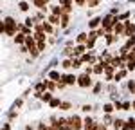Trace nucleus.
<instances>
[{
    "instance_id": "de8ad7c7",
    "label": "nucleus",
    "mask_w": 135,
    "mask_h": 130,
    "mask_svg": "<svg viewBox=\"0 0 135 130\" xmlns=\"http://www.w3.org/2000/svg\"><path fill=\"white\" fill-rule=\"evenodd\" d=\"M31 2H32V0H31Z\"/></svg>"
},
{
    "instance_id": "2f4dec72",
    "label": "nucleus",
    "mask_w": 135,
    "mask_h": 130,
    "mask_svg": "<svg viewBox=\"0 0 135 130\" xmlns=\"http://www.w3.org/2000/svg\"><path fill=\"white\" fill-rule=\"evenodd\" d=\"M60 108H61V110H70V108H72V105H70L69 101H63V103H61V107H60Z\"/></svg>"
},
{
    "instance_id": "b1692460",
    "label": "nucleus",
    "mask_w": 135,
    "mask_h": 130,
    "mask_svg": "<svg viewBox=\"0 0 135 130\" xmlns=\"http://www.w3.org/2000/svg\"><path fill=\"white\" fill-rule=\"evenodd\" d=\"M49 105H51L52 108H56V107H61V101H60L58 98H52L51 101H49Z\"/></svg>"
},
{
    "instance_id": "f3484780",
    "label": "nucleus",
    "mask_w": 135,
    "mask_h": 130,
    "mask_svg": "<svg viewBox=\"0 0 135 130\" xmlns=\"http://www.w3.org/2000/svg\"><path fill=\"white\" fill-rule=\"evenodd\" d=\"M49 80H52V81H60V80H61V74H60L58 71H51V72H49Z\"/></svg>"
},
{
    "instance_id": "a19ab883",
    "label": "nucleus",
    "mask_w": 135,
    "mask_h": 130,
    "mask_svg": "<svg viewBox=\"0 0 135 130\" xmlns=\"http://www.w3.org/2000/svg\"><path fill=\"white\" fill-rule=\"evenodd\" d=\"M90 110H92L90 105H85V107H83V112H90Z\"/></svg>"
},
{
    "instance_id": "ddd939ff",
    "label": "nucleus",
    "mask_w": 135,
    "mask_h": 130,
    "mask_svg": "<svg viewBox=\"0 0 135 130\" xmlns=\"http://www.w3.org/2000/svg\"><path fill=\"white\" fill-rule=\"evenodd\" d=\"M69 24H70V15H61L60 27H61V29H65V27H69Z\"/></svg>"
},
{
    "instance_id": "20e7f679",
    "label": "nucleus",
    "mask_w": 135,
    "mask_h": 130,
    "mask_svg": "<svg viewBox=\"0 0 135 130\" xmlns=\"http://www.w3.org/2000/svg\"><path fill=\"white\" fill-rule=\"evenodd\" d=\"M32 6H34L36 9L47 11L49 9V0H32Z\"/></svg>"
},
{
    "instance_id": "bb28decb",
    "label": "nucleus",
    "mask_w": 135,
    "mask_h": 130,
    "mask_svg": "<svg viewBox=\"0 0 135 130\" xmlns=\"http://www.w3.org/2000/svg\"><path fill=\"white\" fill-rule=\"evenodd\" d=\"M74 6H78V7H85V6H88V0H74Z\"/></svg>"
},
{
    "instance_id": "dca6fc26",
    "label": "nucleus",
    "mask_w": 135,
    "mask_h": 130,
    "mask_svg": "<svg viewBox=\"0 0 135 130\" xmlns=\"http://www.w3.org/2000/svg\"><path fill=\"white\" fill-rule=\"evenodd\" d=\"M123 63H124V60H123L121 56H117V58L112 60V65H114L115 69H123Z\"/></svg>"
},
{
    "instance_id": "c03bdc74",
    "label": "nucleus",
    "mask_w": 135,
    "mask_h": 130,
    "mask_svg": "<svg viewBox=\"0 0 135 130\" xmlns=\"http://www.w3.org/2000/svg\"><path fill=\"white\" fill-rule=\"evenodd\" d=\"M132 108H133V110H135V101H133V103H132Z\"/></svg>"
},
{
    "instance_id": "9d476101",
    "label": "nucleus",
    "mask_w": 135,
    "mask_h": 130,
    "mask_svg": "<svg viewBox=\"0 0 135 130\" xmlns=\"http://www.w3.org/2000/svg\"><path fill=\"white\" fill-rule=\"evenodd\" d=\"M47 20L51 22L52 25H60V22H61V16H60V15H54V13H51V15L47 16Z\"/></svg>"
},
{
    "instance_id": "0eeeda50",
    "label": "nucleus",
    "mask_w": 135,
    "mask_h": 130,
    "mask_svg": "<svg viewBox=\"0 0 135 130\" xmlns=\"http://www.w3.org/2000/svg\"><path fill=\"white\" fill-rule=\"evenodd\" d=\"M61 80L67 83V85H74V83H78V78H76L74 74H63Z\"/></svg>"
},
{
    "instance_id": "f704fd0d",
    "label": "nucleus",
    "mask_w": 135,
    "mask_h": 130,
    "mask_svg": "<svg viewBox=\"0 0 135 130\" xmlns=\"http://www.w3.org/2000/svg\"><path fill=\"white\" fill-rule=\"evenodd\" d=\"M60 6H74V0H60Z\"/></svg>"
},
{
    "instance_id": "c756f323",
    "label": "nucleus",
    "mask_w": 135,
    "mask_h": 130,
    "mask_svg": "<svg viewBox=\"0 0 135 130\" xmlns=\"http://www.w3.org/2000/svg\"><path fill=\"white\" fill-rule=\"evenodd\" d=\"M128 90H130L132 94H135V81H133V80L128 81Z\"/></svg>"
},
{
    "instance_id": "393cba45",
    "label": "nucleus",
    "mask_w": 135,
    "mask_h": 130,
    "mask_svg": "<svg viewBox=\"0 0 135 130\" xmlns=\"http://www.w3.org/2000/svg\"><path fill=\"white\" fill-rule=\"evenodd\" d=\"M40 98H42V101H45V103H49V101L52 99V94H51V92H43V94H42Z\"/></svg>"
},
{
    "instance_id": "39448f33",
    "label": "nucleus",
    "mask_w": 135,
    "mask_h": 130,
    "mask_svg": "<svg viewBox=\"0 0 135 130\" xmlns=\"http://www.w3.org/2000/svg\"><path fill=\"white\" fill-rule=\"evenodd\" d=\"M101 22H103L101 16H94V18H90V20H88V29H97V27H101Z\"/></svg>"
},
{
    "instance_id": "2eb2a0df",
    "label": "nucleus",
    "mask_w": 135,
    "mask_h": 130,
    "mask_svg": "<svg viewBox=\"0 0 135 130\" xmlns=\"http://www.w3.org/2000/svg\"><path fill=\"white\" fill-rule=\"evenodd\" d=\"M49 9H51V13H54V15H60V16L63 15V6H60V4H58V6H49Z\"/></svg>"
},
{
    "instance_id": "7ed1b4c3",
    "label": "nucleus",
    "mask_w": 135,
    "mask_h": 130,
    "mask_svg": "<svg viewBox=\"0 0 135 130\" xmlns=\"http://www.w3.org/2000/svg\"><path fill=\"white\" fill-rule=\"evenodd\" d=\"M69 123L74 127V130H81L85 125V121H81V118L79 116H72V118H69Z\"/></svg>"
},
{
    "instance_id": "9b49d317",
    "label": "nucleus",
    "mask_w": 135,
    "mask_h": 130,
    "mask_svg": "<svg viewBox=\"0 0 135 130\" xmlns=\"http://www.w3.org/2000/svg\"><path fill=\"white\" fill-rule=\"evenodd\" d=\"M25 40H27V34H23V32H18L15 36V43H18V45H25Z\"/></svg>"
},
{
    "instance_id": "e433bc0d",
    "label": "nucleus",
    "mask_w": 135,
    "mask_h": 130,
    "mask_svg": "<svg viewBox=\"0 0 135 130\" xmlns=\"http://www.w3.org/2000/svg\"><path fill=\"white\" fill-rule=\"evenodd\" d=\"M110 123H114V121H112V116L106 114V116H104V125H110Z\"/></svg>"
},
{
    "instance_id": "a211bd4d",
    "label": "nucleus",
    "mask_w": 135,
    "mask_h": 130,
    "mask_svg": "<svg viewBox=\"0 0 135 130\" xmlns=\"http://www.w3.org/2000/svg\"><path fill=\"white\" fill-rule=\"evenodd\" d=\"M126 72H128V69H121V71H119V72L114 76V81H121V80L126 76Z\"/></svg>"
},
{
    "instance_id": "f257e3e1",
    "label": "nucleus",
    "mask_w": 135,
    "mask_h": 130,
    "mask_svg": "<svg viewBox=\"0 0 135 130\" xmlns=\"http://www.w3.org/2000/svg\"><path fill=\"white\" fill-rule=\"evenodd\" d=\"M4 25H6V36H16V31H18V22L15 20L13 16H6L4 18Z\"/></svg>"
},
{
    "instance_id": "58836bf2",
    "label": "nucleus",
    "mask_w": 135,
    "mask_h": 130,
    "mask_svg": "<svg viewBox=\"0 0 135 130\" xmlns=\"http://www.w3.org/2000/svg\"><path fill=\"white\" fill-rule=\"evenodd\" d=\"M92 72H94V67H90V65L85 67V74H92Z\"/></svg>"
},
{
    "instance_id": "a878e982",
    "label": "nucleus",
    "mask_w": 135,
    "mask_h": 130,
    "mask_svg": "<svg viewBox=\"0 0 135 130\" xmlns=\"http://www.w3.org/2000/svg\"><path fill=\"white\" fill-rule=\"evenodd\" d=\"M114 108H115V105H110V103H106V105L103 107V110L106 112V114H112V112H114Z\"/></svg>"
},
{
    "instance_id": "4c0bfd02",
    "label": "nucleus",
    "mask_w": 135,
    "mask_h": 130,
    "mask_svg": "<svg viewBox=\"0 0 135 130\" xmlns=\"http://www.w3.org/2000/svg\"><path fill=\"white\" fill-rule=\"evenodd\" d=\"M36 45H38L40 53H42V51H45V42H36Z\"/></svg>"
},
{
    "instance_id": "cd10ccee",
    "label": "nucleus",
    "mask_w": 135,
    "mask_h": 130,
    "mask_svg": "<svg viewBox=\"0 0 135 130\" xmlns=\"http://www.w3.org/2000/svg\"><path fill=\"white\" fill-rule=\"evenodd\" d=\"M61 67L63 69H72V60H63Z\"/></svg>"
},
{
    "instance_id": "5701e85b",
    "label": "nucleus",
    "mask_w": 135,
    "mask_h": 130,
    "mask_svg": "<svg viewBox=\"0 0 135 130\" xmlns=\"http://www.w3.org/2000/svg\"><path fill=\"white\" fill-rule=\"evenodd\" d=\"M45 38H47L45 32H34V40L36 42H45Z\"/></svg>"
},
{
    "instance_id": "37998d69",
    "label": "nucleus",
    "mask_w": 135,
    "mask_h": 130,
    "mask_svg": "<svg viewBox=\"0 0 135 130\" xmlns=\"http://www.w3.org/2000/svg\"><path fill=\"white\" fill-rule=\"evenodd\" d=\"M25 130H34V128H31V127H29V125H27V127H25Z\"/></svg>"
},
{
    "instance_id": "4be33fe9",
    "label": "nucleus",
    "mask_w": 135,
    "mask_h": 130,
    "mask_svg": "<svg viewBox=\"0 0 135 130\" xmlns=\"http://www.w3.org/2000/svg\"><path fill=\"white\" fill-rule=\"evenodd\" d=\"M85 130H99V125H97L95 121H92V123H86V125H85Z\"/></svg>"
},
{
    "instance_id": "1a4fd4ad",
    "label": "nucleus",
    "mask_w": 135,
    "mask_h": 130,
    "mask_svg": "<svg viewBox=\"0 0 135 130\" xmlns=\"http://www.w3.org/2000/svg\"><path fill=\"white\" fill-rule=\"evenodd\" d=\"M85 51H86V45H85V43H78V45L74 47V54H76V56H83Z\"/></svg>"
},
{
    "instance_id": "aec40b11",
    "label": "nucleus",
    "mask_w": 135,
    "mask_h": 130,
    "mask_svg": "<svg viewBox=\"0 0 135 130\" xmlns=\"http://www.w3.org/2000/svg\"><path fill=\"white\" fill-rule=\"evenodd\" d=\"M36 18H34V16H27V18H25V22H23V24H25V25H27V27H31V29H34V24H36Z\"/></svg>"
},
{
    "instance_id": "423d86ee",
    "label": "nucleus",
    "mask_w": 135,
    "mask_h": 130,
    "mask_svg": "<svg viewBox=\"0 0 135 130\" xmlns=\"http://www.w3.org/2000/svg\"><path fill=\"white\" fill-rule=\"evenodd\" d=\"M114 71H115V67L112 63H106L104 65V74H106V80H114Z\"/></svg>"
},
{
    "instance_id": "79ce46f5",
    "label": "nucleus",
    "mask_w": 135,
    "mask_h": 130,
    "mask_svg": "<svg viewBox=\"0 0 135 130\" xmlns=\"http://www.w3.org/2000/svg\"><path fill=\"white\" fill-rule=\"evenodd\" d=\"M99 130H106V125H104V123H103V125H99Z\"/></svg>"
},
{
    "instance_id": "473e14b6",
    "label": "nucleus",
    "mask_w": 135,
    "mask_h": 130,
    "mask_svg": "<svg viewBox=\"0 0 135 130\" xmlns=\"http://www.w3.org/2000/svg\"><path fill=\"white\" fill-rule=\"evenodd\" d=\"M101 4V0H88V7H97Z\"/></svg>"
},
{
    "instance_id": "a18cd8bd",
    "label": "nucleus",
    "mask_w": 135,
    "mask_h": 130,
    "mask_svg": "<svg viewBox=\"0 0 135 130\" xmlns=\"http://www.w3.org/2000/svg\"><path fill=\"white\" fill-rule=\"evenodd\" d=\"M133 130H135V118H133Z\"/></svg>"
},
{
    "instance_id": "4468645a",
    "label": "nucleus",
    "mask_w": 135,
    "mask_h": 130,
    "mask_svg": "<svg viewBox=\"0 0 135 130\" xmlns=\"http://www.w3.org/2000/svg\"><path fill=\"white\" fill-rule=\"evenodd\" d=\"M76 42H78V43H85V45H86V42H88V34H86V32H79V34L76 36Z\"/></svg>"
},
{
    "instance_id": "7c9ffc66",
    "label": "nucleus",
    "mask_w": 135,
    "mask_h": 130,
    "mask_svg": "<svg viewBox=\"0 0 135 130\" xmlns=\"http://www.w3.org/2000/svg\"><path fill=\"white\" fill-rule=\"evenodd\" d=\"M56 87H58V81H47V89L49 90H54Z\"/></svg>"
},
{
    "instance_id": "f03ea898",
    "label": "nucleus",
    "mask_w": 135,
    "mask_h": 130,
    "mask_svg": "<svg viewBox=\"0 0 135 130\" xmlns=\"http://www.w3.org/2000/svg\"><path fill=\"white\" fill-rule=\"evenodd\" d=\"M78 85L81 87V89H88V87L92 85V80H90V74H81L78 78Z\"/></svg>"
},
{
    "instance_id": "6e6552de",
    "label": "nucleus",
    "mask_w": 135,
    "mask_h": 130,
    "mask_svg": "<svg viewBox=\"0 0 135 130\" xmlns=\"http://www.w3.org/2000/svg\"><path fill=\"white\" fill-rule=\"evenodd\" d=\"M114 32L117 34V36H121V34H124V22L117 20V24H115V27H114Z\"/></svg>"
},
{
    "instance_id": "6ab92c4d",
    "label": "nucleus",
    "mask_w": 135,
    "mask_h": 130,
    "mask_svg": "<svg viewBox=\"0 0 135 130\" xmlns=\"http://www.w3.org/2000/svg\"><path fill=\"white\" fill-rule=\"evenodd\" d=\"M126 47H128V49H133L135 47V32L132 34V36L126 38Z\"/></svg>"
},
{
    "instance_id": "72a5a7b5",
    "label": "nucleus",
    "mask_w": 135,
    "mask_h": 130,
    "mask_svg": "<svg viewBox=\"0 0 135 130\" xmlns=\"http://www.w3.org/2000/svg\"><path fill=\"white\" fill-rule=\"evenodd\" d=\"M117 18H119V20H121V22H124V20H128V18H130V13L126 11V13H123V15H119Z\"/></svg>"
},
{
    "instance_id": "49530a36",
    "label": "nucleus",
    "mask_w": 135,
    "mask_h": 130,
    "mask_svg": "<svg viewBox=\"0 0 135 130\" xmlns=\"http://www.w3.org/2000/svg\"><path fill=\"white\" fill-rule=\"evenodd\" d=\"M133 51H135V47H133Z\"/></svg>"
},
{
    "instance_id": "ea45409f",
    "label": "nucleus",
    "mask_w": 135,
    "mask_h": 130,
    "mask_svg": "<svg viewBox=\"0 0 135 130\" xmlns=\"http://www.w3.org/2000/svg\"><path fill=\"white\" fill-rule=\"evenodd\" d=\"M130 108H132V103H128V101L123 103V110H130Z\"/></svg>"
},
{
    "instance_id": "c85d7f7f",
    "label": "nucleus",
    "mask_w": 135,
    "mask_h": 130,
    "mask_svg": "<svg viewBox=\"0 0 135 130\" xmlns=\"http://www.w3.org/2000/svg\"><path fill=\"white\" fill-rule=\"evenodd\" d=\"M72 67L74 69H79V67H81V60H78V58L72 56Z\"/></svg>"
},
{
    "instance_id": "c9c22d12",
    "label": "nucleus",
    "mask_w": 135,
    "mask_h": 130,
    "mask_svg": "<svg viewBox=\"0 0 135 130\" xmlns=\"http://www.w3.org/2000/svg\"><path fill=\"white\" fill-rule=\"evenodd\" d=\"M101 89H103V83H97V85L94 87V94H99V92H101Z\"/></svg>"
},
{
    "instance_id": "f8f14e48",
    "label": "nucleus",
    "mask_w": 135,
    "mask_h": 130,
    "mask_svg": "<svg viewBox=\"0 0 135 130\" xmlns=\"http://www.w3.org/2000/svg\"><path fill=\"white\" fill-rule=\"evenodd\" d=\"M18 9H20L22 13H27V11L31 9V4H29L27 0H22V2H18Z\"/></svg>"
},
{
    "instance_id": "412c9836",
    "label": "nucleus",
    "mask_w": 135,
    "mask_h": 130,
    "mask_svg": "<svg viewBox=\"0 0 135 130\" xmlns=\"http://www.w3.org/2000/svg\"><path fill=\"white\" fill-rule=\"evenodd\" d=\"M126 121H123V119H114V128L115 130H121L123 127H124Z\"/></svg>"
}]
</instances>
